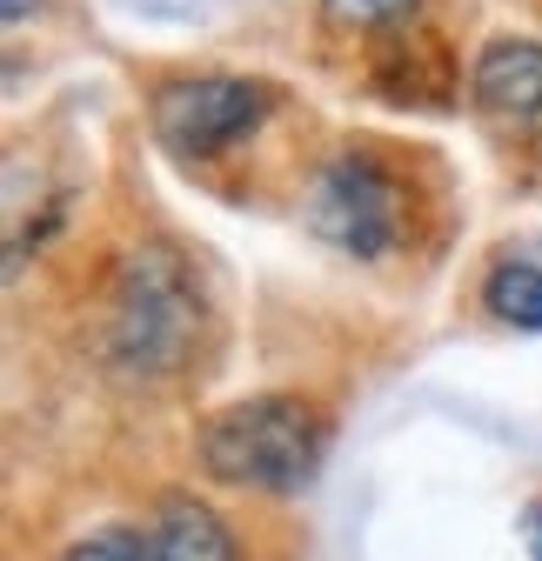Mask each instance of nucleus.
Here are the masks:
<instances>
[{
	"instance_id": "nucleus-1",
	"label": "nucleus",
	"mask_w": 542,
	"mask_h": 561,
	"mask_svg": "<svg viewBox=\"0 0 542 561\" xmlns=\"http://www.w3.org/2000/svg\"><path fill=\"white\" fill-rule=\"evenodd\" d=\"M321 448H328V428L302 394L235 401L201 428V468L228 488H261V495L308 488L321 468Z\"/></svg>"
},
{
	"instance_id": "nucleus-2",
	"label": "nucleus",
	"mask_w": 542,
	"mask_h": 561,
	"mask_svg": "<svg viewBox=\"0 0 542 561\" xmlns=\"http://www.w3.org/2000/svg\"><path fill=\"white\" fill-rule=\"evenodd\" d=\"M201 308H194V280L181 267V254L148 248L127 267L121 301H114V328H108V355L127 375H168L181 368V355L194 347Z\"/></svg>"
},
{
	"instance_id": "nucleus-3",
	"label": "nucleus",
	"mask_w": 542,
	"mask_h": 561,
	"mask_svg": "<svg viewBox=\"0 0 542 561\" xmlns=\"http://www.w3.org/2000/svg\"><path fill=\"white\" fill-rule=\"evenodd\" d=\"M409 187H402L375 154H335L321 174H315V194H308V228L342 248L355 261H382L388 248H402L409 234Z\"/></svg>"
},
{
	"instance_id": "nucleus-4",
	"label": "nucleus",
	"mask_w": 542,
	"mask_h": 561,
	"mask_svg": "<svg viewBox=\"0 0 542 561\" xmlns=\"http://www.w3.org/2000/svg\"><path fill=\"white\" fill-rule=\"evenodd\" d=\"M268 114V88L261 81H235V75H194L155 94V134L161 148L181 161H208L222 148H235L241 134H255Z\"/></svg>"
},
{
	"instance_id": "nucleus-5",
	"label": "nucleus",
	"mask_w": 542,
	"mask_h": 561,
	"mask_svg": "<svg viewBox=\"0 0 542 561\" xmlns=\"http://www.w3.org/2000/svg\"><path fill=\"white\" fill-rule=\"evenodd\" d=\"M468 94L489 114H542V47L535 41H496L476 75H468Z\"/></svg>"
},
{
	"instance_id": "nucleus-6",
	"label": "nucleus",
	"mask_w": 542,
	"mask_h": 561,
	"mask_svg": "<svg viewBox=\"0 0 542 561\" xmlns=\"http://www.w3.org/2000/svg\"><path fill=\"white\" fill-rule=\"evenodd\" d=\"M155 561H235V541L215 508L201 502H168L155 522Z\"/></svg>"
},
{
	"instance_id": "nucleus-7",
	"label": "nucleus",
	"mask_w": 542,
	"mask_h": 561,
	"mask_svg": "<svg viewBox=\"0 0 542 561\" xmlns=\"http://www.w3.org/2000/svg\"><path fill=\"white\" fill-rule=\"evenodd\" d=\"M483 308L509 328H542V267L529 261H503L489 280H483Z\"/></svg>"
},
{
	"instance_id": "nucleus-8",
	"label": "nucleus",
	"mask_w": 542,
	"mask_h": 561,
	"mask_svg": "<svg viewBox=\"0 0 542 561\" xmlns=\"http://www.w3.org/2000/svg\"><path fill=\"white\" fill-rule=\"evenodd\" d=\"M60 561H155V528H101L75 541Z\"/></svg>"
},
{
	"instance_id": "nucleus-9",
	"label": "nucleus",
	"mask_w": 542,
	"mask_h": 561,
	"mask_svg": "<svg viewBox=\"0 0 542 561\" xmlns=\"http://www.w3.org/2000/svg\"><path fill=\"white\" fill-rule=\"evenodd\" d=\"M416 0H321V14H328V27H355V34H369V27H388V21H402Z\"/></svg>"
},
{
	"instance_id": "nucleus-10",
	"label": "nucleus",
	"mask_w": 542,
	"mask_h": 561,
	"mask_svg": "<svg viewBox=\"0 0 542 561\" xmlns=\"http://www.w3.org/2000/svg\"><path fill=\"white\" fill-rule=\"evenodd\" d=\"M522 535H529V554L542 561V502H529V508H522Z\"/></svg>"
},
{
	"instance_id": "nucleus-11",
	"label": "nucleus",
	"mask_w": 542,
	"mask_h": 561,
	"mask_svg": "<svg viewBox=\"0 0 542 561\" xmlns=\"http://www.w3.org/2000/svg\"><path fill=\"white\" fill-rule=\"evenodd\" d=\"M34 8H41V0H0V14H8V27H14V21H27Z\"/></svg>"
}]
</instances>
